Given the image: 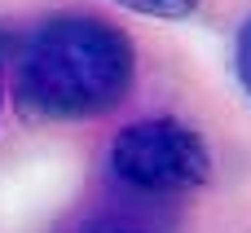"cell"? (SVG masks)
<instances>
[{
  "mask_svg": "<svg viewBox=\"0 0 251 233\" xmlns=\"http://www.w3.org/2000/svg\"><path fill=\"white\" fill-rule=\"evenodd\" d=\"M119 9H132V13H146V18H190L203 0H110Z\"/></svg>",
  "mask_w": 251,
  "mask_h": 233,
  "instance_id": "3957f363",
  "label": "cell"
},
{
  "mask_svg": "<svg viewBox=\"0 0 251 233\" xmlns=\"http://www.w3.org/2000/svg\"><path fill=\"white\" fill-rule=\"evenodd\" d=\"M0 106H4V79H0Z\"/></svg>",
  "mask_w": 251,
  "mask_h": 233,
  "instance_id": "8992f818",
  "label": "cell"
},
{
  "mask_svg": "<svg viewBox=\"0 0 251 233\" xmlns=\"http://www.w3.org/2000/svg\"><path fill=\"white\" fill-rule=\"evenodd\" d=\"M137 79L128 31L97 13H57L31 31L18 62V101L49 123L110 115Z\"/></svg>",
  "mask_w": 251,
  "mask_h": 233,
  "instance_id": "6da1fadb",
  "label": "cell"
},
{
  "mask_svg": "<svg viewBox=\"0 0 251 233\" xmlns=\"http://www.w3.org/2000/svg\"><path fill=\"white\" fill-rule=\"evenodd\" d=\"M101 233H150V229H124V225H115V229H101Z\"/></svg>",
  "mask_w": 251,
  "mask_h": 233,
  "instance_id": "5b68a950",
  "label": "cell"
},
{
  "mask_svg": "<svg viewBox=\"0 0 251 233\" xmlns=\"http://www.w3.org/2000/svg\"><path fill=\"white\" fill-rule=\"evenodd\" d=\"M110 172L141 194H190L212 181V150L181 119H137L110 141Z\"/></svg>",
  "mask_w": 251,
  "mask_h": 233,
  "instance_id": "7a4b0ae2",
  "label": "cell"
},
{
  "mask_svg": "<svg viewBox=\"0 0 251 233\" xmlns=\"http://www.w3.org/2000/svg\"><path fill=\"white\" fill-rule=\"evenodd\" d=\"M234 70H238V84H243V93H247V101H251V18L238 26V44H234Z\"/></svg>",
  "mask_w": 251,
  "mask_h": 233,
  "instance_id": "277c9868",
  "label": "cell"
}]
</instances>
